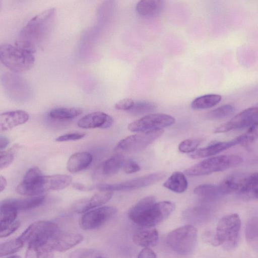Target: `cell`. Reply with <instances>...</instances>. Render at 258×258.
Wrapping results in <instances>:
<instances>
[{"label": "cell", "instance_id": "29", "mask_svg": "<svg viewBox=\"0 0 258 258\" xmlns=\"http://www.w3.org/2000/svg\"><path fill=\"white\" fill-rule=\"evenodd\" d=\"M155 203L156 199L154 196H150L143 198L129 210V218L134 222L147 209Z\"/></svg>", "mask_w": 258, "mask_h": 258}, {"label": "cell", "instance_id": "31", "mask_svg": "<svg viewBox=\"0 0 258 258\" xmlns=\"http://www.w3.org/2000/svg\"><path fill=\"white\" fill-rule=\"evenodd\" d=\"M113 194V192L108 191H100L95 194L92 197L88 198L89 210L108 202L111 199Z\"/></svg>", "mask_w": 258, "mask_h": 258}, {"label": "cell", "instance_id": "36", "mask_svg": "<svg viewBox=\"0 0 258 258\" xmlns=\"http://www.w3.org/2000/svg\"><path fill=\"white\" fill-rule=\"evenodd\" d=\"M245 238L248 242L258 240V217L250 219L245 227Z\"/></svg>", "mask_w": 258, "mask_h": 258}, {"label": "cell", "instance_id": "22", "mask_svg": "<svg viewBox=\"0 0 258 258\" xmlns=\"http://www.w3.org/2000/svg\"><path fill=\"white\" fill-rule=\"evenodd\" d=\"M18 211L8 199L1 202L0 205L1 231L5 229L16 221Z\"/></svg>", "mask_w": 258, "mask_h": 258}, {"label": "cell", "instance_id": "12", "mask_svg": "<svg viewBox=\"0 0 258 258\" xmlns=\"http://www.w3.org/2000/svg\"><path fill=\"white\" fill-rule=\"evenodd\" d=\"M117 209L112 206H104L89 211L80 220V225L84 230L97 228L110 220L116 213Z\"/></svg>", "mask_w": 258, "mask_h": 258}, {"label": "cell", "instance_id": "33", "mask_svg": "<svg viewBox=\"0 0 258 258\" xmlns=\"http://www.w3.org/2000/svg\"><path fill=\"white\" fill-rule=\"evenodd\" d=\"M24 243L18 238L1 243L0 245L1 257L16 252L22 248Z\"/></svg>", "mask_w": 258, "mask_h": 258}, {"label": "cell", "instance_id": "52", "mask_svg": "<svg viewBox=\"0 0 258 258\" xmlns=\"http://www.w3.org/2000/svg\"><path fill=\"white\" fill-rule=\"evenodd\" d=\"M8 258H21L20 256L17 255H13L9 256Z\"/></svg>", "mask_w": 258, "mask_h": 258}, {"label": "cell", "instance_id": "46", "mask_svg": "<svg viewBox=\"0 0 258 258\" xmlns=\"http://www.w3.org/2000/svg\"><path fill=\"white\" fill-rule=\"evenodd\" d=\"M93 250L91 249H80L73 252L70 258H88L93 253Z\"/></svg>", "mask_w": 258, "mask_h": 258}, {"label": "cell", "instance_id": "1", "mask_svg": "<svg viewBox=\"0 0 258 258\" xmlns=\"http://www.w3.org/2000/svg\"><path fill=\"white\" fill-rule=\"evenodd\" d=\"M55 11L48 9L32 18L20 31L15 44L35 53L50 30Z\"/></svg>", "mask_w": 258, "mask_h": 258}, {"label": "cell", "instance_id": "34", "mask_svg": "<svg viewBox=\"0 0 258 258\" xmlns=\"http://www.w3.org/2000/svg\"><path fill=\"white\" fill-rule=\"evenodd\" d=\"M156 108L155 104L149 101H138L134 102L132 108L128 111L134 115H141L154 111Z\"/></svg>", "mask_w": 258, "mask_h": 258}, {"label": "cell", "instance_id": "27", "mask_svg": "<svg viewBox=\"0 0 258 258\" xmlns=\"http://www.w3.org/2000/svg\"><path fill=\"white\" fill-rule=\"evenodd\" d=\"M221 99L222 97L219 94H207L195 98L191 103V107L196 110L207 109L216 105Z\"/></svg>", "mask_w": 258, "mask_h": 258}, {"label": "cell", "instance_id": "45", "mask_svg": "<svg viewBox=\"0 0 258 258\" xmlns=\"http://www.w3.org/2000/svg\"><path fill=\"white\" fill-rule=\"evenodd\" d=\"M19 221H15L14 223L7 226L5 229L1 231L0 237H6L10 236L16 231L20 227Z\"/></svg>", "mask_w": 258, "mask_h": 258}, {"label": "cell", "instance_id": "54", "mask_svg": "<svg viewBox=\"0 0 258 258\" xmlns=\"http://www.w3.org/2000/svg\"><path fill=\"white\" fill-rule=\"evenodd\" d=\"M257 106H258V105Z\"/></svg>", "mask_w": 258, "mask_h": 258}, {"label": "cell", "instance_id": "19", "mask_svg": "<svg viewBox=\"0 0 258 258\" xmlns=\"http://www.w3.org/2000/svg\"><path fill=\"white\" fill-rule=\"evenodd\" d=\"M237 144L239 143L237 138L230 141L215 143L208 147L196 150L190 155V156L192 159L203 158L211 156Z\"/></svg>", "mask_w": 258, "mask_h": 258}, {"label": "cell", "instance_id": "9", "mask_svg": "<svg viewBox=\"0 0 258 258\" xmlns=\"http://www.w3.org/2000/svg\"><path fill=\"white\" fill-rule=\"evenodd\" d=\"M175 207L174 204L170 201L156 202L134 222L143 227H153L166 219L174 210Z\"/></svg>", "mask_w": 258, "mask_h": 258}, {"label": "cell", "instance_id": "50", "mask_svg": "<svg viewBox=\"0 0 258 258\" xmlns=\"http://www.w3.org/2000/svg\"><path fill=\"white\" fill-rule=\"evenodd\" d=\"M7 185V181L5 177L1 175L0 176V191L2 192Z\"/></svg>", "mask_w": 258, "mask_h": 258}, {"label": "cell", "instance_id": "6", "mask_svg": "<svg viewBox=\"0 0 258 258\" xmlns=\"http://www.w3.org/2000/svg\"><path fill=\"white\" fill-rule=\"evenodd\" d=\"M198 232L193 226L187 225L176 228L167 236L169 246L179 254L187 255L195 249L197 241Z\"/></svg>", "mask_w": 258, "mask_h": 258}, {"label": "cell", "instance_id": "42", "mask_svg": "<svg viewBox=\"0 0 258 258\" xmlns=\"http://www.w3.org/2000/svg\"><path fill=\"white\" fill-rule=\"evenodd\" d=\"M74 210L79 213H83L89 210L88 198L83 199L76 201L73 206Z\"/></svg>", "mask_w": 258, "mask_h": 258}, {"label": "cell", "instance_id": "35", "mask_svg": "<svg viewBox=\"0 0 258 258\" xmlns=\"http://www.w3.org/2000/svg\"><path fill=\"white\" fill-rule=\"evenodd\" d=\"M235 111L233 106L230 104H225L219 106L210 111L207 116L212 119H220L229 117Z\"/></svg>", "mask_w": 258, "mask_h": 258}, {"label": "cell", "instance_id": "13", "mask_svg": "<svg viewBox=\"0 0 258 258\" xmlns=\"http://www.w3.org/2000/svg\"><path fill=\"white\" fill-rule=\"evenodd\" d=\"M113 122V119L109 115L103 112L96 111L82 117L77 124L83 128H107L112 125Z\"/></svg>", "mask_w": 258, "mask_h": 258}, {"label": "cell", "instance_id": "44", "mask_svg": "<svg viewBox=\"0 0 258 258\" xmlns=\"http://www.w3.org/2000/svg\"><path fill=\"white\" fill-rule=\"evenodd\" d=\"M134 102L131 98H124L116 103L114 107L117 110L129 111L133 106Z\"/></svg>", "mask_w": 258, "mask_h": 258}, {"label": "cell", "instance_id": "3", "mask_svg": "<svg viewBox=\"0 0 258 258\" xmlns=\"http://www.w3.org/2000/svg\"><path fill=\"white\" fill-rule=\"evenodd\" d=\"M1 62L14 73H23L31 69L35 63L34 53L15 44L3 43L0 46Z\"/></svg>", "mask_w": 258, "mask_h": 258}, {"label": "cell", "instance_id": "40", "mask_svg": "<svg viewBox=\"0 0 258 258\" xmlns=\"http://www.w3.org/2000/svg\"><path fill=\"white\" fill-rule=\"evenodd\" d=\"M200 141L198 139H186L182 141L178 146V150L184 153L195 152L200 144Z\"/></svg>", "mask_w": 258, "mask_h": 258}, {"label": "cell", "instance_id": "7", "mask_svg": "<svg viewBox=\"0 0 258 258\" xmlns=\"http://www.w3.org/2000/svg\"><path fill=\"white\" fill-rule=\"evenodd\" d=\"M167 174L165 171H157L119 183H100L96 188L100 191L112 192L136 190L154 184L165 178Z\"/></svg>", "mask_w": 258, "mask_h": 258}, {"label": "cell", "instance_id": "2", "mask_svg": "<svg viewBox=\"0 0 258 258\" xmlns=\"http://www.w3.org/2000/svg\"><path fill=\"white\" fill-rule=\"evenodd\" d=\"M59 233V229L56 223L38 221L29 226L18 238L27 243L28 249L38 251L49 248V244Z\"/></svg>", "mask_w": 258, "mask_h": 258}, {"label": "cell", "instance_id": "28", "mask_svg": "<svg viewBox=\"0 0 258 258\" xmlns=\"http://www.w3.org/2000/svg\"><path fill=\"white\" fill-rule=\"evenodd\" d=\"M82 113V110L78 107H57L51 109L49 112L51 117L59 120L71 119L74 118Z\"/></svg>", "mask_w": 258, "mask_h": 258}, {"label": "cell", "instance_id": "26", "mask_svg": "<svg viewBox=\"0 0 258 258\" xmlns=\"http://www.w3.org/2000/svg\"><path fill=\"white\" fill-rule=\"evenodd\" d=\"M124 162L122 154L117 153L113 155L104 161L102 166L103 174L108 176L115 174L123 166Z\"/></svg>", "mask_w": 258, "mask_h": 258}, {"label": "cell", "instance_id": "43", "mask_svg": "<svg viewBox=\"0 0 258 258\" xmlns=\"http://www.w3.org/2000/svg\"><path fill=\"white\" fill-rule=\"evenodd\" d=\"M123 167L124 172L127 174L136 173L141 170L138 163L132 159L125 161Z\"/></svg>", "mask_w": 258, "mask_h": 258}, {"label": "cell", "instance_id": "15", "mask_svg": "<svg viewBox=\"0 0 258 258\" xmlns=\"http://www.w3.org/2000/svg\"><path fill=\"white\" fill-rule=\"evenodd\" d=\"M83 238V236L79 233H59L48 245L50 250L65 251L80 243Z\"/></svg>", "mask_w": 258, "mask_h": 258}, {"label": "cell", "instance_id": "37", "mask_svg": "<svg viewBox=\"0 0 258 258\" xmlns=\"http://www.w3.org/2000/svg\"><path fill=\"white\" fill-rule=\"evenodd\" d=\"M239 144L247 145L258 139V122L251 125L243 134L236 138Z\"/></svg>", "mask_w": 258, "mask_h": 258}, {"label": "cell", "instance_id": "17", "mask_svg": "<svg viewBox=\"0 0 258 258\" xmlns=\"http://www.w3.org/2000/svg\"><path fill=\"white\" fill-rule=\"evenodd\" d=\"M72 182V177L66 174L43 175L40 185L42 192L50 190H60L66 188Z\"/></svg>", "mask_w": 258, "mask_h": 258}, {"label": "cell", "instance_id": "4", "mask_svg": "<svg viewBox=\"0 0 258 258\" xmlns=\"http://www.w3.org/2000/svg\"><path fill=\"white\" fill-rule=\"evenodd\" d=\"M242 160L241 157L236 155L215 156L191 166L184 171V173L189 176L208 175L235 167Z\"/></svg>", "mask_w": 258, "mask_h": 258}, {"label": "cell", "instance_id": "21", "mask_svg": "<svg viewBox=\"0 0 258 258\" xmlns=\"http://www.w3.org/2000/svg\"><path fill=\"white\" fill-rule=\"evenodd\" d=\"M163 2L160 0H142L136 7L137 13L143 17H151L158 15L162 11Z\"/></svg>", "mask_w": 258, "mask_h": 258}, {"label": "cell", "instance_id": "47", "mask_svg": "<svg viewBox=\"0 0 258 258\" xmlns=\"http://www.w3.org/2000/svg\"><path fill=\"white\" fill-rule=\"evenodd\" d=\"M137 258H156V255L150 248H144L139 252Z\"/></svg>", "mask_w": 258, "mask_h": 258}, {"label": "cell", "instance_id": "51", "mask_svg": "<svg viewBox=\"0 0 258 258\" xmlns=\"http://www.w3.org/2000/svg\"><path fill=\"white\" fill-rule=\"evenodd\" d=\"M253 195L254 196V197H255L256 199H257L258 200V187L255 190V191H254V194H253Z\"/></svg>", "mask_w": 258, "mask_h": 258}, {"label": "cell", "instance_id": "32", "mask_svg": "<svg viewBox=\"0 0 258 258\" xmlns=\"http://www.w3.org/2000/svg\"><path fill=\"white\" fill-rule=\"evenodd\" d=\"M222 196L237 192L238 176L231 175L223 179L218 185Z\"/></svg>", "mask_w": 258, "mask_h": 258}, {"label": "cell", "instance_id": "53", "mask_svg": "<svg viewBox=\"0 0 258 258\" xmlns=\"http://www.w3.org/2000/svg\"><path fill=\"white\" fill-rule=\"evenodd\" d=\"M95 258H104V257H103L101 256H98L96 257Z\"/></svg>", "mask_w": 258, "mask_h": 258}, {"label": "cell", "instance_id": "23", "mask_svg": "<svg viewBox=\"0 0 258 258\" xmlns=\"http://www.w3.org/2000/svg\"><path fill=\"white\" fill-rule=\"evenodd\" d=\"M258 187V172H254L245 176H238V195L254 194Z\"/></svg>", "mask_w": 258, "mask_h": 258}, {"label": "cell", "instance_id": "39", "mask_svg": "<svg viewBox=\"0 0 258 258\" xmlns=\"http://www.w3.org/2000/svg\"><path fill=\"white\" fill-rule=\"evenodd\" d=\"M43 175L37 167L30 168L25 174L23 182L26 183L34 184L39 182Z\"/></svg>", "mask_w": 258, "mask_h": 258}, {"label": "cell", "instance_id": "41", "mask_svg": "<svg viewBox=\"0 0 258 258\" xmlns=\"http://www.w3.org/2000/svg\"><path fill=\"white\" fill-rule=\"evenodd\" d=\"M86 134L82 133H69L60 136L55 139V141L58 142L76 141L82 139Z\"/></svg>", "mask_w": 258, "mask_h": 258}, {"label": "cell", "instance_id": "14", "mask_svg": "<svg viewBox=\"0 0 258 258\" xmlns=\"http://www.w3.org/2000/svg\"><path fill=\"white\" fill-rule=\"evenodd\" d=\"M29 118V114L23 110L3 112L0 115V130L9 131L14 127L26 122Z\"/></svg>", "mask_w": 258, "mask_h": 258}, {"label": "cell", "instance_id": "48", "mask_svg": "<svg viewBox=\"0 0 258 258\" xmlns=\"http://www.w3.org/2000/svg\"><path fill=\"white\" fill-rule=\"evenodd\" d=\"M73 187L76 189L80 191H89L94 188V187L93 186H88L79 183H74Z\"/></svg>", "mask_w": 258, "mask_h": 258}, {"label": "cell", "instance_id": "20", "mask_svg": "<svg viewBox=\"0 0 258 258\" xmlns=\"http://www.w3.org/2000/svg\"><path fill=\"white\" fill-rule=\"evenodd\" d=\"M92 160V155L89 152H80L74 153L68 159L67 169L71 173L82 171L90 165Z\"/></svg>", "mask_w": 258, "mask_h": 258}, {"label": "cell", "instance_id": "10", "mask_svg": "<svg viewBox=\"0 0 258 258\" xmlns=\"http://www.w3.org/2000/svg\"><path fill=\"white\" fill-rule=\"evenodd\" d=\"M175 122L173 117L164 113H153L145 115L130 123L128 129L132 132H141L163 129Z\"/></svg>", "mask_w": 258, "mask_h": 258}, {"label": "cell", "instance_id": "11", "mask_svg": "<svg viewBox=\"0 0 258 258\" xmlns=\"http://www.w3.org/2000/svg\"><path fill=\"white\" fill-rule=\"evenodd\" d=\"M258 122V106L247 108L240 112L226 123L217 127L215 133H222L233 130L250 127Z\"/></svg>", "mask_w": 258, "mask_h": 258}, {"label": "cell", "instance_id": "49", "mask_svg": "<svg viewBox=\"0 0 258 258\" xmlns=\"http://www.w3.org/2000/svg\"><path fill=\"white\" fill-rule=\"evenodd\" d=\"M9 144V139L4 136H1L0 137V150L3 151L5 149Z\"/></svg>", "mask_w": 258, "mask_h": 258}, {"label": "cell", "instance_id": "16", "mask_svg": "<svg viewBox=\"0 0 258 258\" xmlns=\"http://www.w3.org/2000/svg\"><path fill=\"white\" fill-rule=\"evenodd\" d=\"M9 95H29V87L26 82L14 73L5 74L2 80Z\"/></svg>", "mask_w": 258, "mask_h": 258}, {"label": "cell", "instance_id": "25", "mask_svg": "<svg viewBox=\"0 0 258 258\" xmlns=\"http://www.w3.org/2000/svg\"><path fill=\"white\" fill-rule=\"evenodd\" d=\"M45 199V196L39 195L23 199H9L8 200L18 210H28L40 206Z\"/></svg>", "mask_w": 258, "mask_h": 258}, {"label": "cell", "instance_id": "5", "mask_svg": "<svg viewBox=\"0 0 258 258\" xmlns=\"http://www.w3.org/2000/svg\"><path fill=\"white\" fill-rule=\"evenodd\" d=\"M240 227L241 220L237 214L222 217L215 232L216 246L222 245L227 250L234 249L238 244Z\"/></svg>", "mask_w": 258, "mask_h": 258}, {"label": "cell", "instance_id": "30", "mask_svg": "<svg viewBox=\"0 0 258 258\" xmlns=\"http://www.w3.org/2000/svg\"><path fill=\"white\" fill-rule=\"evenodd\" d=\"M194 193L204 199L213 200L222 196L218 185L212 184L199 185L194 189Z\"/></svg>", "mask_w": 258, "mask_h": 258}, {"label": "cell", "instance_id": "8", "mask_svg": "<svg viewBox=\"0 0 258 258\" xmlns=\"http://www.w3.org/2000/svg\"><path fill=\"white\" fill-rule=\"evenodd\" d=\"M163 133V129H157L141 132L127 136L117 143L115 150L130 153L142 151L161 136Z\"/></svg>", "mask_w": 258, "mask_h": 258}, {"label": "cell", "instance_id": "24", "mask_svg": "<svg viewBox=\"0 0 258 258\" xmlns=\"http://www.w3.org/2000/svg\"><path fill=\"white\" fill-rule=\"evenodd\" d=\"M163 186L173 192L182 193L187 189L188 182L182 172L175 171L165 181Z\"/></svg>", "mask_w": 258, "mask_h": 258}, {"label": "cell", "instance_id": "18", "mask_svg": "<svg viewBox=\"0 0 258 258\" xmlns=\"http://www.w3.org/2000/svg\"><path fill=\"white\" fill-rule=\"evenodd\" d=\"M133 240L139 246L144 248H150L155 246L158 243V232L153 227H143L135 232Z\"/></svg>", "mask_w": 258, "mask_h": 258}, {"label": "cell", "instance_id": "38", "mask_svg": "<svg viewBox=\"0 0 258 258\" xmlns=\"http://www.w3.org/2000/svg\"><path fill=\"white\" fill-rule=\"evenodd\" d=\"M19 146L17 145H14L9 149L0 152V169L2 170L11 165L15 157L16 151L18 150Z\"/></svg>", "mask_w": 258, "mask_h": 258}]
</instances>
